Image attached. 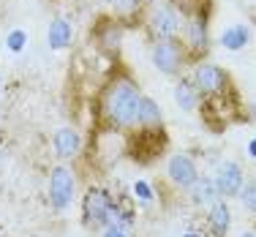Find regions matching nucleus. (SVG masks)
I'll return each mask as SVG.
<instances>
[{"instance_id":"16","label":"nucleus","mask_w":256,"mask_h":237,"mask_svg":"<svg viewBox=\"0 0 256 237\" xmlns=\"http://www.w3.org/2000/svg\"><path fill=\"white\" fill-rule=\"evenodd\" d=\"M251 25H246V22H237V25H232L226 28L221 33V38H218V44L224 46V50H229V52H240V50H246L248 44H251Z\"/></svg>"},{"instance_id":"11","label":"nucleus","mask_w":256,"mask_h":237,"mask_svg":"<svg viewBox=\"0 0 256 237\" xmlns=\"http://www.w3.org/2000/svg\"><path fill=\"white\" fill-rule=\"evenodd\" d=\"M216 186H218V194H221V199H237L242 191V186H246V172H242V166L237 161H221L216 169Z\"/></svg>"},{"instance_id":"2","label":"nucleus","mask_w":256,"mask_h":237,"mask_svg":"<svg viewBox=\"0 0 256 237\" xmlns=\"http://www.w3.org/2000/svg\"><path fill=\"white\" fill-rule=\"evenodd\" d=\"M180 41L186 46L191 63L204 60L210 54V6L199 3L194 11H188L182 20V30H180Z\"/></svg>"},{"instance_id":"25","label":"nucleus","mask_w":256,"mask_h":237,"mask_svg":"<svg viewBox=\"0 0 256 237\" xmlns=\"http://www.w3.org/2000/svg\"><path fill=\"white\" fill-rule=\"evenodd\" d=\"M182 237H207V234L199 232V229H188V232H182Z\"/></svg>"},{"instance_id":"21","label":"nucleus","mask_w":256,"mask_h":237,"mask_svg":"<svg viewBox=\"0 0 256 237\" xmlns=\"http://www.w3.org/2000/svg\"><path fill=\"white\" fill-rule=\"evenodd\" d=\"M25 46H28V33H25V30L14 28L8 36H6V50H8L11 54H20V52H25Z\"/></svg>"},{"instance_id":"6","label":"nucleus","mask_w":256,"mask_h":237,"mask_svg":"<svg viewBox=\"0 0 256 237\" xmlns=\"http://www.w3.org/2000/svg\"><path fill=\"white\" fill-rule=\"evenodd\" d=\"M112 202L114 194L106 186H90L82 196V224L88 229H104L112 224Z\"/></svg>"},{"instance_id":"15","label":"nucleus","mask_w":256,"mask_h":237,"mask_svg":"<svg viewBox=\"0 0 256 237\" xmlns=\"http://www.w3.org/2000/svg\"><path fill=\"white\" fill-rule=\"evenodd\" d=\"M71 41H74V28L66 16H58V20L50 22V30H46V44L50 50L60 52V50H68Z\"/></svg>"},{"instance_id":"3","label":"nucleus","mask_w":256,"mask_h":237,"mask_svg":"<svg viewBox=\"0 0 256 237\" xmlns=\"http://www.w3.org/2000/svg\"><path fill=\"white\" fill-rule=\"evenodd\" d=\"M191 79L199 88L202 98H218V96H232L234 93V82H232L229 71L224 66L212 63L210 58L191 63Z\"/></svg>"},{"instance_id":"27","label":"nucleus","mask_w":256,"mask_h":237,"mask_svg":"<svg viewBox=\"0 0 256 237\" xmlns=\"http://www.w3.org/2000/svg\"><path fill=\"white\" fill-rule=\"evenodd\" d=\"M251 118H254V120H256V104H254V106H251Z\"/></svg>"},{"instance_id":"24","label":"nucleus","mask_w":256,"mask_h":237,"mask_svg":"<svg viewBox=\"0 0 256 237\" xmlns=\"http://www.w3.org/2000/svg\"><path fill=\"white\" fill-rule=\"evenodd\" d=\"M246 156L251 158V161H256V139H251V142L246 144Z\"/></svg>"},{"instance_id":"20","label":"nucleus","mask_w":256,"mask_h":237,"mask_svg":"<svg viewBox=\"0 0 256 237\" xmlns=\"http://www.w3.org/2000/svg\"><path fill=\"white\" fill-rule=\"evenodd\" d=\"M134 199H136L139 204H144V208H150V204L156 202L153 183H148V180H136V183H134Z\"/></svg>"},{"instance_id":"26","label":"nucleus","mask_w":256,"mask_h":237,"mask_svg":"<svg viewBox=\"0 0 256 237\" xmlns=\"http://www.w3.org/2000/svg\"><path fill=\"white\" fill-rule=\"evenodd\" d=\"M139 3H142V8H150V6H156L158 0H139Z\"/></svg>"},{"instance_id":"10","label":"nucleus","mask_w":256,"mask_h":237,"mask_svg":"<svg viewBox=\"0 0 256 237\" xmlns=\"http://www.w3.org/2000/svg\"><path fill=\"white\" fill-rule=\"evenodd\" d=\"M123 36H126V28H123V16H101L93 28V38H96V46L106 54H118L120 44H123Z\"/></svg>"},{"instance_id":"4","label":"nucleus","mask_w":256,"mask_h":237,"mask_svg":"<svg viewBox=\"0 0 256 237\" xmlns=\"http://www.w3.org/2000/svg\"><path fill=\"white\" fill-rule=\"evenodd\" d=\"M166 144H169V134L164 126H158V128H142V126H136V128H131L126 153L136 164H153L156 158L164 156Z\"/></svg>"},{"instance_id":"14","label":"nucleus","mask_w":256,"mask_h":237,"mask_svg":"<svg viewBox=\"0 0 256 237\" xmlns=\"http://www.w3.org/2000/svg\"><path fill=\"white\" fill-rule=\"evenodd\" d=\"M174 104H178V109H182V112H199V106H202V93H199V88L194 84L191 76H180L178 82H174Z\"/></svg>"},{"instance_id":"19","label":"nucleus","mask_w":256,"mask_h":237,"mask_svg":"<svg viewBox=\"0 0 256 237\" xmlns=\"http://www.w3.org/2000/svg\"><path fill=\"white\" fill-rule=\"evenodd\" d=\"M104 3H106L109 8H112L114 14H118V16H123V20L134 16L139 8H142V3H139V0H104Z\"/></svg>"},{"instance_id":"9","label":"nucleus","mask_w":256,"mask_h":237,"mask_svg":"<svg viewBox=\"0 0 256 237\" xmlns=\"http://www.w3.org/2000/svg\"><path fill=\"white\" fill-rule=\"evenodd\" d=\"M202 178L199 164L191 153H172L166 158V180L178 191H191V186Z\"/></svg>"},{"instance_id":"7","label":"nucleus","mask_w":256,"mask_h":237,"mask_svg":"<svg viewBox=\"0 0 256 237\" xmlns=\"http://www.w3.org/2000/svg\"><path fill=\"white\" fill-rule=\"evenodd\" d=\"M182 20L186 14L180 11V6L174 0H158L156 6H150L148 14V30L153 36V41L158 38H180Z\"/></svg>"},{"instance_id":"22","label":"nucleus","mask_w":256,"mask_h":237,"mask_svg":"<svg viewBox=\"0 0 256 237\" xmlns=\"http://www.w3.org/2000/svg\"><path fill=\"white\" fill-rule=\"evenodd\" d=\"M237 199H240V204L246 208V212L256 216V180H246V186H242V191Z\"/></svg>"},{"instance_id":"29","label":"nucleus","mask_w":256,"mask_h":237,"mask_svg":"<svg viewBox=\"0 0 256 237\" xmlns=\"http://www.w3.org/2000/svg\"><path fill=\"white\" fill-rule=\"evenodd\" d=\"M254 232H256V229H254Z\"/></svg>"},{"instance_id":"28","label":"nucleus","mask_w":256,"mask_h":237,"mask_svg":"<svg viewBox=\"0 0 256 237\" xmlns=\"http://www.w3.org/2000/svg\"><path fill=\"white\" fill-rule=\"evenodd\" d=\"M242 237H256V232H246V234H242Z\"/></svg>"},{"instance_id":"12","label":"nucleus","mask_w":256,"mask_h":237,"mask_svg":"<svg viewBox=\"0 0 256 237\" xmlns=\"http://www.w3.org/2000/svg\"><path fill=\"white\" fill-rule=\"evenodd\" d=\"M82 148H84L82 131L71 128V126H63V128H58L52 134V153H54V158H60V161L76 158L82 153Z\"/></svg>"},{"instance_id":"5","label":"nucleus","mask_w":256,"mask_h":237,"mask_svg":"<svg viewBox=\"0 0 256 237\" xmlns=\"http://www.w3.org/2000/svg\"><path fill=\"white\" fill-rule=\"evenodd\" d=\"M150 63L164 76L180 79V76H186V66L191 63V58H188L180 38H158L150 46Z\"/></svg>"},{"instance_id":"30","label":"nucleus","mask_w":256,"mask_h":237,"mask_svg":"<svg viewBox=\"0 0 256 237\" xmlns=\"http://www.w3.org/2000/svg\"><path fill=\"white\" fill-rule=\"evenodd\" d=\"M38 237H41V234H38Z\"/></svg>"},{"instance_id":"13","label":"nucleus","mask_w":256,"mask_h":237,"mask_svg":"<svg viewBox=\"0 0 256 237\" xmlns=\"http://www.w3.org/2000/svg\"><path fill=\"white\" fill-rule=\"evenodd\" d=\"M204 226L212 237H226L232 229V210L226 199H216L212 204L204 208Z\"/></svg>"},{"instance_id":"23","label":"nucleus","mask_w":256,"mask_h":237,"mask_svg":"<svg viewBox=\"0 0 256 237\" xmlns=\"http://www.w3.org/2000/svg\"><path fill=\"white\" fill-rule=\"evenodd\" d=\"M101 237H131V232H128L126 226H118V224H109V226L101 232Z\"/></svg>"},{"instance_id":"8","label":"nucleus","mask_w":256,"mask_h":237,"mask_svg":"<svg viewBox=\"0 0 256 237\" xmlns=\"http://www.w3.org/2000/svg\"><path fill=\"white\" fill-rule=\"evenodd\" d=\"M46 194H50V204L52 210L63 212L74 204L76 199V178L66 164H58V166L50 172V183H46Z\"/></svg>"},{"instance_id":"17","label":"nucleus","mask_w":256,"mask_h":237,"mask_svg":"<svg viewBox=\"0 0 256 237\" xmlns=\"http://www.w3.org/2000/svg\"><path fill=\"white\" fill-rule=\"evenodd\" d=\"M188 194H191V204H194V208H207V204H212L216 199H221L218 186H216V178H207V174H202V178L191 186V191H188Z\"/></svg>"},{"instance_id":"1","label":"nucleus","mask_w":256,"mask_h":237,"mask_svg":"<svg viewBox=\"0 0 256 237\" xmlns=\"http://www.w3.org/2000/svg\"><path fill=\"white\" fill-rule=\"evenodd\" d=\"M142 90L136 79L128 71H114L106 82L101 84L98 101H96V114L106 131H131L136 128L139 104H142Z\"/></svg>"},{"instance_id":"18","label":"nucleus","mask_w":256,"mask_h":237,"mask_svg":"<svg viewBox=\"0 0 256 237\" xmlns=\"http://www.w3.org/2000/svg\"><path fill=\"white\" fill-rule=\"evenodd\" d=\"M136 126H142V128H158V126H164V112H161V106H158V101L153 96H142Z\"/></svg>"}]
</instances>
